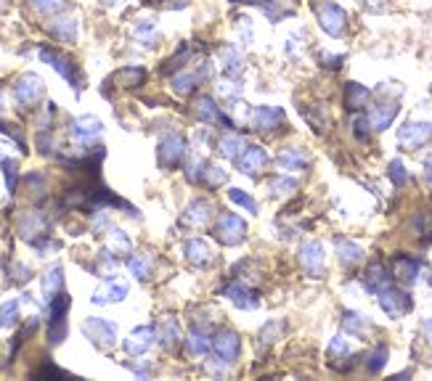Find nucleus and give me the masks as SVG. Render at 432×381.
<instances>
[{"label":"nucleus","instance_id":"obj_25","mask_svg":"<svg viewBox=\"0 0 432 381\" xmlns=\"http://www.w3.org/2000/svg\"><path fill=\"white\" fill-rule=\"evenodd\" d=\"M369 96H372V93L366 91L363 85L348 82V88H345V106H348V109H361L363 103L369 101Z\"/></svg>","mask_w":432,"mask_h":381},{"label":"nucleus","instance_id":"obj_4","mask_svg":"<svg viewBox=\"0 0 432 381\" xmlns=\"http://www.w3.org/2000/svg\"><path fill=\"white\" fill-rule=\"evenodd\" d=\"M194 114H196V120L204 122V125H226V130H233L236 127V122L231 117H226L221 111V106L215 103V98L210 96H199V98L194 101Z\"/></svg>","mask_w":432,"mask_h":381},{"label":"nucleus","instance_id":"obj_37","mask_svg":"<svg viewBox=\"0 0 432 381\" xmlns=\"http://www.w3.org/2000/svg\"><path fill=\"white\" fill-rule=\"evenodd\" d=\"M342 329H345L348 334L363 336V334H366V321H363V315H358V312H345V318H342Z\"/></svg>","mask_w":432,"mask_h":381},{"label":"nucleus","instance_id":"obj_5","mask_svg":"<svg viewBox=\"0 0 432 381\" xmlns=\"http://www.w3.org/2000/svg\"><path fill=\"white\" fill-rule=\"evenodd\" d=\"M40 59L45 61V64H50L64 80L72 82V85L80 91V72H77V64H74L70 56H64V53H59V50H53V48H43Z\"/></svg>","mask_w":432,"mask_h":381},{"label":"nucleus","instance_id":"obj_43","mask_svg":"<svg viewBox=\"0 0 432 381\" xmlns=\"http://www.w3.org/2000/svg\"><path fill=\"white\" fill-rule=\"evenodd\" d=\"M32 6H35V11L50 16V13H59V11L67 8V0H32Z\"/></svg>","mask_w":432,"mask_h":381},{"label":"nucleus","instance_id":"obj_28","mask_svg":"<svg viewBox=\"0 0 432 381\" xmlns=\"http://www.w3.org/2000/svg\"><path fill=\"white\" fill-rule=\"evenodd\" d=\"M181 339V329H178V323L167 318V321H162L160 326V344L165 350H172L175 347V341Z\"/></svg>","mask_w":432,"mask_h":381},{"label":"nucleus","instance_id":"obj_27","mask_svg":"<svg viewBox=\"0 0 432 381\" xmlns=\"http://www.w3.org/2000/svg\"><path fill=\"white\" fill-rule=\"evenodd\" d=\"M114 80L120 82L122 88H138L143 80H146V72L141 67H128V69H120L114 74Z\"/></svg>","mask_w":432,"mask_h":381},{"label":"nucleus","instance_id":"obj_52","mask_svg":"<svg viewBox=\"0 0 432 381\" xmlns=\"http://www.w3.org/2000/svg\"><path fill=\"white\" fill-rule=\"evenodd\" d=\"M427 178H430V183H432V167H427Z\"/></svg>","mask_w":432,"mask_h":381},{"label":"nucleus","instance_id":"obj_42","mask_svg":"<svg viewBox=\"0 0 432 381\" xmlns=\"http://www.w3.org/2000/svg\"><path fill=\"white\" fill-rule=\"evenodd\" d=\"M268 188H271L273 196H289L292 190L297 188V183L289 181V178H271V181H268Z\"/></svg>","mask_w":432,"mask_h":381},{"label":"nucleus","instance_id":"obj_23","mask_svg":"<svg viewBox=\"0 0 432 381\" xmlns=\"http://www.w3.org/2000/svg\"><path fill=\"white\" fill-rule=\"evenodd\" d=\"M247 149V138L239 132H228L221 138V154L226 159H239V154Z\"/></svg>","mask_w":432,"mask_h":381},{"label":"nucleus","instance_id":"obj_10","mask_svg":"<svg viewBox=\"0 0 432 381\" xmlns=\"http://www.w3.org/2000/svg\"><path fill=\"white\" fill-rule=\"evenodd\" d=\"M398 141L406 149H419L427 141H432V122H409L398 130Z\"/></svg>","mask_w":432,"mask_h":381},{"label":"nucleus","instance_id":"obj_38","mask_svg":"<svg viewBox=\"0 0 432 381\" xmlns=\"http://www.w3.org/2000/svg\"><path fill=\"white\" fill-rule=\"evenodd\" d=\"M16 318H19V302L16 300L6 302V305L0 307V329H11V326L16 323Z\"/></svg>","mask_w":432,"mask_h":381},{"label":"nucleus","instance_id":"obj_20","mask_svg":"<svg viewBox=\"0 0 432 381\" xmlns=\"http://www.w3.org/2000/svg\"><path fill=\"white\" fill-rule=\"evenodd\" d=\"M101 130H104V125L96 117H77L72 122V135L80 138V141H91V138L101 135Z\"/></svg>","mask_w":432,"mask_h":381},{"label":"nucleus","instance_id":"obj_51","mask_svg":"<svg viewBox=\"0 0 432 381\" xmlns=\"http://www.w3.org/2000/svg\"><path fill=\"white\" fill-rule=\"evenodd\" d=\"M101 3H106V6H111V3H120V0H101Z\"/></svg>","mask_w":432,"mask_h":381},{"label":"nucleus","instance_id":"obj_33","mask_svg":"<svg viewBox=\"0 0 432 381\" xmlns=\"http://www.w3.org/2000/svg\"><path fill=\"white\" fill-rule=\"evenodd\" d=\"M384 286H390V275L384 273L382 265H372V268H369V275H366V289L377 294V291L384 289Z\"/></svg>","mask_w":432,"mask_h":381},{"label":"nucleus","instance_id":"obj_31","mask_svg":"<svg viewBox=\"0 0 432 381\" xmlns=\"http://www.w3.org/2000/svg\"><path fill=\"white\" fill-rule=\"evenodd\" d=\"M196 85H199V74H192V72H183V74L172 77V91L178 96H192Z\"/></svg>","mask_w":432,"mask_h":381},{"label":"nucleus","instance_id":"obj_32","mask_svg":"<svg viewBox=\"0 0 432 381\" xmlns=\"http://www.w3.org/2000/svg\"><path fill=\"white\" fill-rule=\"evenodd\" d=\"M48 30H50V35H56L59 40L72 42L74 40V35H77V19H59L56 24H50Z\"/></svg>","mask_w":432,"mask_h":381},{"label":"nucleus","instance_id":"obj_19","mask_svg":"<svg viewBox=\"0 0 432 381\" xmlns=\"http://www.w3.org/2000/svg\"><path fill=\"white\" fill-rule=\"evenodd\" d=\"M125 297H128V283L117 281V278H109L104 289L96 291L93 302H96V305H106V302H122Z\"/></svg>","mask_w":432,"mask_h":381},{"label":"nucleus","instance_id":"obj_53","mask_svg":"<svg viewBox=\"0 0 432 381\" xmlns=\"http://www.w3.org/2000/svg\"><path fill=\"white\" fill-rule=\"evenodd\" d=\"M233 3H241V0H233Z\"/></svg>","mask_w":432,"mask_h":381},{"label":"nucleus","instance_id":"obj_35","mask_svg":"<svg viewBox=\"0 0 432 381\" xmlns=\"http://www.w3.org/2000/svg\"><path fill=\"white\" fill-rule=\"evenodd\" d=\"M241 64H244V59H241L239 50H233V48L223 50V72H226L228 77H239V74H241Z\"/></svg>","mask_w":432,"mask_h":381},{"label":"nucleus","instance_id":"obj_44","mask_svg":"<svg viewBox=\"0 0 432 381\" xmlns=\"http://www.w3.org/2000/svg\"><path fill=\"white\" fill-rule=\"evenodd\" d=\"M340 355H348V341L342 339V336H334L332 344H329V358H332V360H337Z\"/></svg>","mask_w":432,"mask_h":381},{"label":"nucleus","instance_id":"obj_11","mask_svg":"<svg viewBox=\"0 0 432 381\" xmlns=\"http://www.w3.org/2000/svg\"><path fill=\"white\" fill-rule=\"evenodd\" d=\"M236 164H239L241 175L257 178V175L265 170V164H268V154H265V149H260V146H247V149L239 154Z\"/></svg>","mask_w":432,"mask_h":381},{"label":"nucleus","instance_id":"obj_12","mask_svg":"<svg viewBox=\"0 0 432 381\" xmlns=\"http://www.w3.org/2000/svg\"><path fill=\"white\" fill-rule=\"evenodd\" d=\"M300 265L302 271L308 273V275H313V278H319L323 273V246L319 244V241H305L300 246Z\"/></svg>","mask_w":432,"mask_h":381},{"label":"nucleus","instance_id":"obj_34","mask_svg":"<svg viewBox=\"0 0 432 381\" xmlns=\"http://www.w3.org/2000/svg\"><path fill=\"white\" fill-rule=\"evenodd\" d=\"M395 275L406 283H414L416 275H419V265L414 260H409V257H398V262H395Z\"/></svg>","mask_w":432,"mask_h":381},{"label":"nucleus","instance_id":"obj_36","mask_svg":"<svg viewBox=\"0 0 432 381\" xmlns=\"http://www.w3.org/2000/svg\"><path fill=\"white\" fill-rule=\"evenodd\" d=\"M61 286H64V275H61V268H50V271L45 273V278H43V291L48 294V300H53V297L59 294Z\"/></svg>","mask_w":432,"mask_h":381},{"label":"nucleus","instance_id":"obj_8","mask_svg":"<svg viewBox=\"0 0 432 381\" xmlns=\"http://www.w3.org/2000/svg\"><path fill=\"white\" fill-rule=\"evenodd\" d=\"M43 93H45V85H43L40 77L32 74V72L24 74V77H19L16 88H13V96H16V101H19L21 106H35V103L43 98Z\"/></svg>","mask_w":432,"mask_h":381},{"label":"nucleus","instance_id":"obj_26","mask_svg":"<svg viewBox=\"0 0 432 381\" xmlns=\"http://www.w3.org/2000/svg\"><path fill=\"white\" fill-rule=\"evenodd\" d=\"M337 257L342 265H358L363 260V251L353 241H337Z\"/></svg>","mask_w":432,"mask_h":381},{"label":"nucleus","instance_id":"obj_13","mask_svg":"<svg viewBox=\"0 0 432 381\" xmlns=\"http://www.w3.org/2000/svg\"><path fill=\"white\" fill-rule=\"evenodd\" d=\"M183 254H186V260L192 262V265H196V268H210L212 262H215V251H212V246L201 239L186 241Z\"/></svg>","mask_w":432,"mask_h":381},{"label":"nucleus","instance_id":"obj_41","mask_svg":"<svg viewBox=\"0 0 432 381\" xmlns=\"http://www.w3.org/2000/svg\"><path fill=\"white\" fill-rule=\"evenodd\" d=\"M228 196H231V201H236L239 207H244L250 215H257V201L252 199L250 193H244L241 188H231V190H228Z\"/></svg>","mask_w":432,"mask_h":381},{"label":"nucleus","instance_id":"obj_45","mask_svg":"<svg viewBox=\"0 0 432 381\" xmlns=\"http://www.w3.org/2000/svg\"><path fill=\"white\" fill-rule=\"evenodd\" d=\"M390 178L395 186H403V183L409 181V175H406V167H403L401 161H392L390 164Z\"/></svg>","mask_w":432,"mask_h":381},{"label":"nucleus","instance_id":"obj_22","mask_svg":"<svg viewBox=\"0 0 432 381\" xmlns=\"http://www.w3.org/2000/svg\"><path fill=\"white\" fill-rule=\"evenodd\" d=\"M395 114H398V103L374 106L372 114H369V125H372V130H384V127H390V122L395 120Z\"/></svg>","mask_w":432,"mask_h":381},{"label":"nucleus","instance_id":"obj_29","mask_svg":"<svg viewBox=\"0 0 432 381\" xmlns=\"http://www.w3.org/2000/svg\"><path fill=\"white\" fill-rule=\"evenodd\" d=\"M226 181H228V170H226L223 164H207V170L201 175V183H204L207 188H221Z\"/></svg>","mask_w":432,"mask_h":381},{"label":"nucleus","instance_id":"obj_15","mask_svg":"<svg viewBox=\"0 0 432 381\" xmlns=\"http://www.w3.org/2000/svg\"><path fill=\"white\" fill-rule=\"evenodd\" d=\"M45 228H48V220L43 217L40 212H27L19 220V233L32 244H38L40 236H45Z\"/></svg>","mask_w":432,"mask_h":381},{"label":"nucleus","instance_id":"obj_48","mask_svg":"<svg viewBox=\"0 0 432 381\" xmlns=\"http://www.w3.org/2000/svg\"><path fill=\"white\" fill-rule=\"evenodd\" d=\"M279 329H282V323H271V326H265V329H262V341H273V336H276Z\"/></svg>","mask_w":432,"mask_h":381},{"label":"nucleus","instance_id":"obj_14","mask_svg":"<svg viewBox=\"0 0 432 381\" xmlns=\"http://www.w3.org/2000/svg\"><path fill=\"white\" fill-rule=\"evenodd\" d=\"M223 294H226L239 310H255V307H257V294L239 281L226 283V286H223Z\"/></svg>","mask_w":432,"mask_h":381},{"label":"nucleus","instance_id":"obj_47","mask_svg":"<svg viewBox=\"0 0 432 381\" xmlns=\"http://www.w3.org/2000/svg\"><path fill=\"white\" fill-rule=\"evenodd\" d=\"M3 167H6V183H9V190L13 193V190H16V164H13V161H3Z\"/></svg>","mask_w":432,"mask_h":381},{"label":"nucleus","instance_id":"obj_3","mask_svg":"<svg viewBox=\"0 0 432 381\" xmlns=\"http://www.w3.org/2000/svg\"><path fill=\"white\" fill-rule=\"evenodd\" d=\"M316 19L321 24V30L326 35H332V38H340L345 27H348V13L337 6V3H321L319 8H316Z\"/></svg>","mask_w":432,"mask_h":381},{"label":"nucleus","instance_id":"obj_49","mask_svg":"<svg viewBox=\"0 0 432 381\" xmlns=\"http://www.w3.org/2000/svg\"><path fill=\"white\" fill-rule=\"evenodd\" d=\"M35 376H64V373L59 371V368H53V365H45L43 371H38Z\"/></svg>","mask_w":432,"mask_h":381},{"label":"nucleus","instance_id":"obj_30","mask_svg":"<svg viewBox=\"0 0 432 381\" xmlns=\"http://www.w3.org/2000/svg\"><path fill=\"white\" fill-rule=\"evenodd\" d=\"M151 268H154V262H151V257L146 254V251H138V254H133L131 257V273L135 275V278L146 281V278L151 275Z\"/></svg>","mask_w":432,"mask_h":381},{"label":"nucleus","instance_id":"obj_9","mask_svg":"<svg viewBox=\"0 0 432 381\" xmlns=\"http://www.w3.org/2000/svg\"><path fill=\"white\" fill-rule=\"evenodd\" d=\"M82 331L85 336L93 341V344H99V347H114V341H117V329L111 326L109 321H101V318H91V321L82 323Z\"/></svg>","mask_w":432,"mask_h":381},{"label":"nucleus","instance_id":"obj_18","mask_svg":"<svg viewBox=\"0 0 432 381\" xmlns=\"http://www.w3.org/2000/svg\"><path fill=\"white\" fill-rule=\"evenodd\" d=\"M151 344H154V329H151V326H141V329H135V331L125 339V350L131 352V355H143Z\"/></svg>","mask_w":432,"mask_h":381},{"label":"nucleus","instance_id":"obj_50","mask_svg":"<svg viewBox=\"0 0 432 381\" xmlns=\"http://www.w3.org/2000/svg\"><path fill=\"white\" fill-rule=\"evenodd\" d=\"M422 331H424V339H427V341L432 344V318H427V321H424Z\"/></svg>","mask_w":432,"mask_h":381},{"label":"nucleus","instance_id":"obj_1","mask_svg":"<svg viewBox=\"0 0 432 381\" xmlns=\"http://www.w3.org/2000/svg\"><path fill=\"white\" fill-rule=\"evenodd\" d=\"M247 236V222L241 220L239 215H233V212H223L218 222H215V239L226 244V246H236L241 244Z\"/></svg>","mask_w":432,"mask_h":381},{"label":"nucleus","instance_id":"obj_2","mask_svg":"<svg viewBox=\"0 0 432 381\" xmlns=\"http://www.w3.org/2000/svg\"><path fill=\"white\" fill-rule=\"evenodd\" d=\"M212 355L223 363V365H233L241 355V339L239 334L231 329H221L212 336Z\"/></svg>","mask_w":432,"mask_h":381},{"label":"nucleus","instance_id":"obj_17","mask_svg":"<svg viewBox=\"0 0 432 381\" xmlns=\"http://www.w3.org/2000/svg\"><path fill=\"white\" fill-rule=\"evenodd\" d=\"M282 122H284V111L279 109V106H257V109L252 111V125L262 132L279 127Z\"/></svg>","mask_w":432,"mask_h":381},{"label":"nucleus","instance_id":"obj_40","mask_svg":"<svg viewBox=\"0 0 432 381\" xmlns=\"http://www.w3.org/2000/svg\"><path fill=\"white\" fill-rule=\"evenodd\" d=\"M109 249L114 251V254H128V251H131V239H128V233H125V231H111Z\"/></svg>","mask_w":432,"mask_h":381},{"label":"nucleus","instance_id":"obj_6","mask_svg":"<svg viewBox=\"0 0 432 381\" xmlns=\"http://www.w3.org/2000/svg\"><path fill=\"white\" fill-rule=\"evenodd\" d=\"M186 157V141L181 135H165L160 141V149H157V159H160L162 167H178Z\"/></svg>","mask_w":432,"mask_h":381},{"label":"nucleus","instance_id":"obj_7","mask_svg":"<svg viewBox=\"0 0 432 381\" xmlns=\"http://www.w3.org/2000/svg\"><path fill=\"white\" fill-rule=\"evenodd\" d=\"M377 297H380L382 310L387 312L390 318H401L403 312L411 310V297H409V294H403V291H398V289H392V283L377 291Z\"/></svg>","mask_w":432,"mask_h":381},{"label":"nucleus","instance_id":"obj_24","mask_svg":"<svg viewBox=\"0 0 432 381\" xmlns=\"http://www.w3.org/2000/svg\"><path fill=\"white\" fill-rule=\"evenodd\" d=\"M186 350H189V355H194V358H204V355L212 350V341L207 339V334L194 329V331H189V336H186Z\"/></svg>","mask_w":432,"mask_h":381},{"label":"nucleus","instance_id":"obj_46","mask_svg":"<svg viewBox=\"0 0 432 381\" xmlns=\"http://www.w3.org/2000/svg\"><path fill=\"white\" fill-rule=\"evenodd\" d=\"M384 358H387V347H377V352L372 355V360H369V371H380L384 365Z\"/></svg>","mask_w":432,"mask_h":381},{"label":"nucleus","instance_id":"obj_21","mask_svg":"<svg viewBox=\"0 0 432 381\" xmlns=\"http://www.w3.org/2000/svg\"><path fill=\"white\" fill-rule=\"evenodd\" d=\"M308 161H311V157L305 154L302 149H284L282 154H279V159H276V164L282 167V170H305L308 167Z\"/></svg>","mask_w":432,"mask_h":381},{"label":"nucleus","instance_id":"obj_16","mask_svg":"<svg viewBox=\"0 0 432 381\" xmlns=\"http://www.w3.org/2000/svg\"><path fill=\"white\" fill-rule=\"evenodd\" d=\"M212 220V204L204 199H194L186 212H183V222L192 225V228H204Z\"/></svg>","mask_w":432,"mask_h":381},{"label":"nucleus","instance_id":"obj_39","mask_svg":"<svg viewBox=\"0 0 432 381\" xmlns=\"http://www.w3.org/2000/svg\"><path fill=\"white\" fill-rule=\"evenodd\" d=\"M133 35H135V40H141L143 45H151V42L157 40V27H154L151 21H138Z\"/></svg>","mask_w":432,"mask_h":381}]
</instances>
